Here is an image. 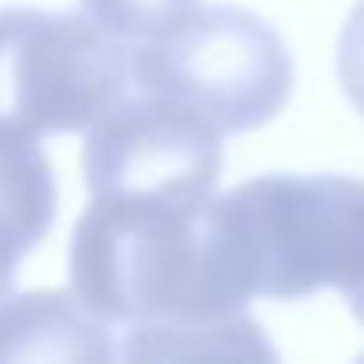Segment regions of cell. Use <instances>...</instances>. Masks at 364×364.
<instances>
[{
    "mask_svg": "<svg viewBox=\"0 0 364 364\" xmlns=\"http://www.w3.org/2000/svg\"><path fill=\"white\" fill-rule=\"evenodd\" d=\"M208 204L90 200L71 235L79 301L122 325L247 314V298L220 259Z\"/></svg>",
    "mask_w": 364,
    "mask_h": 364,
    "instance_id": "cell-1",
    "label": "cell"
},
{
    "mask_svg": "<svg viewBox=\"0 0 364 364\" xmlns=\"http://www.w3.org/2000/svg\"><path fill=\"white\" fill-rule=\"evenodd\" d=\"M235 290L298 301L337 286L364 325V181L337 173L259 176L208 204Z\"/></svg>",
    "mask_w": 364,
    "mask_h": 364,
    "instance_id": "cell-2",
    "label": "cell"
},
{
    "mask_svg": "<svg viewBox=\"0 0 364 364\" xmlns=\"http://www.w3.org/2000/svg\"><path fill=\"white\" fill-rule=\"evenodd\" d=\"M134 90V48L87 12L0 9V145L95 129Z\"/></svg>",
    "mask_w": 364,
    "mask_h": 364,
    "instance_id": "cell-3",
    "label": "cell"
},
{
    "mask_svg": "<svg viewBox=\"0 0 364 364\" xmlns=\"http://www.w3.org/2000/svg\"><path fill=\"white\" fill-rule=\"evenodd\" d=\"M134 87L184 106L220 134H247L286 106L294 63L255 12L196 9L168 36L134 48Z\"/></svg>",
    "mask_w": 364,
    "mask_h": 364,
    "instance_id": "cell-4",
    "label": "cell"
},
{
    "mask_svg": "<svg viewBox=\"0 0 364 364\" xmlns=\"http://www.w3.org/2000/svg\"><path fill=\"white\" fill-rule=\"evenodd\" d=\"M223 168V134L168 98L129 90L82 145L90 200L208 204Z\"/></svg>",
    "mask_w": 364,
    "mask_h": 364,
    "instance_id": "cell-5",
    "label": "cell"
},
{
    "mask_svg": "<svg viewBox=\"0 0 364 364\" xmlns=\"http://www.w3.org/2000/svg\"><path fill=\"white\" fill-rule=\"evenodd\" d=\"M0 364H118L106 321L79 294L32 290L0 306Z\"/></svg>",
    "mask_w": 364,
    "mask_h": 364,
    "instance_id": "cell-6",
    "label": "cell"
},
{
    "mask_svg": "<svg viewBox=\"0 0 364 364\" xmlns=\"http://www.w3.org/2000/svg\"><path fill=\"white\" fill-rule=\"evenodd\" d=\"M118 364H282L274 341L255 317L228 314L208 321L134 325Z\"/></svg>",
    "mask_w": 364,
    "mask_h": 364,
    "instance_id": "cell-7",
    "label": "cell"
},
{
    "mask_svg": "<svg viewBox=\"0 0 364 364\" xmlns=\"http://www.w3.org/2000/svg\"><path fill=\"white\" fill-rule=\"evenodd\" d=\"M59 192L40 145H0V235L36 251L55 223Z\"/></svg>",
    "mask_w": 364,
    "mask_h": 364,
    "instance_id": "cell-8",
    "label": "cell"
},
{
    "mask_svg": "<svg viewBox=\"0 0 364 364\" xmlns=\"http://www.w3.org/2000/svg\"><path fill=\"white\" fill-rule=\"evenodd\" d=\"M200 9V0H82V12L95 16L110 36L122 43H153L181 28L192 12Z\"/></svg>",
    "mask_w": 364,
    "mask_h": 364,
    "instance_id": "cell-9",
    "label": "cell"
},
{
    "mask_svg": "<svg viewBox=\"0 0 364 364\" xmlns=\"http://www.w3.org/2000/svg\"><path fill=\"white\" fill-rule=\"evenodd\" d=\"M337 71H341V87H345L348 102L364 114V0L345 20L341 48H337Z\"/></svg>",
    "mask_w": 364,
    "mask_h": 364,
    "instance_id": "cell-10",
    "label": "cell"
},
{
    "mask_svg": "<svg viewBox=\"0 0 364 364\" xmlns=\"http://www.w3.org/2000/svg\"><path fill=\"white\" fill-rule=\"evenodd\" d=\"M20 259H24V251L0 235V306L12 298V282H16V262Z\"/></svg>",
    "mask_w": 364,
    "mask_h": 364,
    "instance_id": "cell-11",
    "label": "cell"
},
{
    "mask_svg": "<svg viewBox=\"0 0 364 364\" xmlns=\"http://www.w3.org/2000/svg\"><path fill=\"white\" fill-rule=\"evenodd\" d=\"M356 364H364V356H360V360H356Z\"/></svg>",
    "mask_w": 364,
    "mask_h": 364,
    "instance_id": "cell-12",
    "label": "cell"
}]
</instances>
